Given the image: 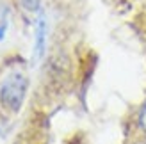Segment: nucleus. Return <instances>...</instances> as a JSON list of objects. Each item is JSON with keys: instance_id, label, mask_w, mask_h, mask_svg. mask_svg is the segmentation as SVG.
<instances>
[{"instance_id": "7ed1b4c3", "label": "nucleus", "mask_w": 146, "mask_h": 144, "mask_svg": "<svg viewBox=\"0 0 146 144\" xmlns=\"http://www.w3.org/2000/svg\"><path fill=\"white\" fill-rule=\"evenodd\" d=\"M23 9L29 13H38L39 7H41V0H20Z\"/></svg>"}, {"instance_id": "20e7f679", "label": "nucleus", "mask_w": 146, "mask_h": 144, "mask_svg": "<svg viewBox=\"0 0 146 144\" xmlns=\"http://www.w3.org/2000/svg\"><path fill=\"white\" fill-rule=\"evenodd\" d=\"M139 123H141V126L146 130V103L143 105V110H141V114H139Z\"/></svg>"}, {"instance_id": "f257e3e1", "label": "nucleus", "mask_w": 146, "mask_h": 144, "mask_svg": "<svg viewBox=\"0 0 146 144\" xmlns=\"http://www.w3.org/2000/svg\"><path fill=\"white\" fill-rule=\"evenodd\" d=\"M29 89V78L21 71H11L0 85V103L11 112H20Z\"/></svg>"}, {"instance_id": "f03ea898", "label": "nucleus", "mask_w": 146, "mask_h": 144, "mask_svg": "<svg viewBox=\"0 0 146 144\" xmlns=\"http://www.w3.org/2000/svg\"><path fill=\"white\" fill-rule=\"evenodd\" d=\"M46 38H48V21L43 13H39L34 27V45H32V64H38L46 52Z\"/></svg>"}, {"instance_id": "39448f33", "label": "nucleus", "mask_w": 146, "mask_h": 144, "mask_svg": "<svg viewBox=\"0 0 146 144\" xmlns=\"http://www.w3.org/2000/svg\"><path fill=\"white\" fill-rule=\"evenodd\" d=\"M5 30H7V25L5 23H0V41L5 38Z\"/></svg>"}]
</instances>
